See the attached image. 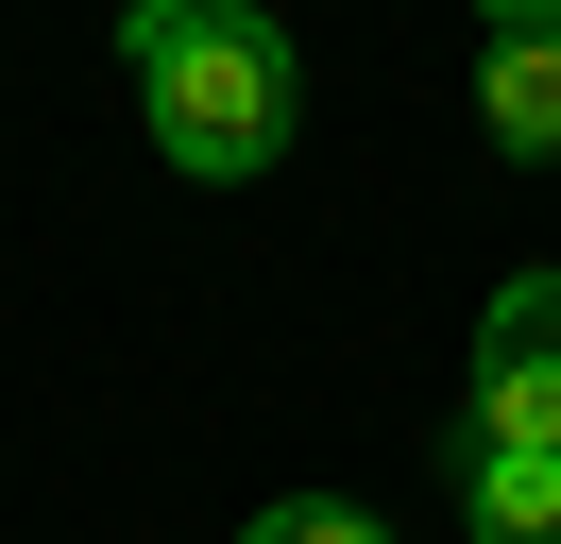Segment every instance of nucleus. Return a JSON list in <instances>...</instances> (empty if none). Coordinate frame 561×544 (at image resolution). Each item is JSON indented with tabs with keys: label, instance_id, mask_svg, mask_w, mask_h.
Wrapping results in <instances>:
<instances>
[{
	"label": "nucleus",
	"instance_id": "7",
	"mask_svg": "<svg viewBox=\"0 0 561 544\" xmlns=\"http://www.w3.org/2000/svg\"><path fill=\"white\" fill-rule=\"evenodd\" d=\"M119 18H205V0H119Z\"/></svg>",
	"mask_w": 561,
	"mask_h": 544
},
{
	"label": "nucleus",
	"instance_id": "4",
	"mask_svg": "<svg viewBox=\"0 0 561 544\" xmlns=\"http://www.w3.org/2000/svg\"><path fill=\"white\" fill-rule=\"evenodd\" d=\"M477 544H561V442H477Z\"/></svg>",
	"mask_w": 561,
	"mask_h": 544
},
{
	"label": "nucleus",
	"instance_id": "5",
	"mask_svg": "<svg viewBox=\"0 0 561 544\" xmlns=\"http://www.w3.org/2000/svg\"><path fill=\"white\" fill-rule=\"evenodd\" d=\"M239 544H391V528H375V510H341V494H289V510H255Z\"/></svg>",
	"mask_w": 561,
	"mask_h": 544
},
{
	"label": "nucleus",
	"instance_id": "1",
	"mask_svg": "<svg viewBox=\"0 0 561 544\" xmlns=\"http://www.w3.org/2000/svg\"><path fill=\"white\" fill-rule=\"evenodd\" d=\"M137 34V102H153V154L187 170V188H239V170L289 154V34L239 18V0H205V18H119Z\"/></svg>",
	"mask_w": 561,
	"mask_h": 544
},
{
	"label": "nucleus",
	"instance_id": "3",
	"mask_svg": "<svg viewBox=\"0 0 561 544\" xmlns=\"http://www.w3.org/2000/svg\"><path fill=\"white\" fill-rule=\"evenodd\" d=\"M477 120H493V154L561 170V34H493V68H477Z\"/></svg>",
	"mask_w": 561,
	"mask_h": 544
},
{
	"label": "nucleus",
	"instance_id": "6",
	"mask_svg": "<svg viewBox=\"0 0 561 544\" xmlns=\"http://www.w3.org/2000/svg\"><path fill=\"white\" fill-rule=\"evenodd\" d=\"M493 34H561V0H493Z\"/></svg>",
	"mask_w": 561,
	"mask_h": 544
},
{
	"label": "nucleus",
	"instance_id": "2",
	"mask_svg": "<svg viewBox=\"0 0 561 544\" xmlns=\"http://www.w3.org/2000/svg\"><path fill=\"white\" fill-rule=\"evenodd\" d=\"M477 442H561V272H511L477 324Z\"/></svg>",
	"mask_w": 561,
	"mask_h": 544
}]
</instances>
